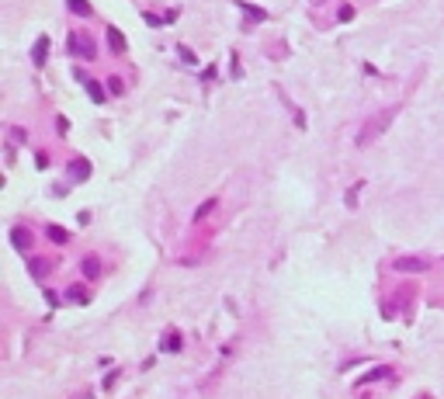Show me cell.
Masks as SVG:
<instances>
[{"label": "cell", "instance_id": "cell-1", "mask_svg": "<svg viewBox=\"0 0 444 399\" xmlns=\"http://www.w3.org/2000/svg\"><path fill=\"white\" fill-rule=\"evenodd\" d=\"M396 111H399V108H386V111L371 115V118L361 125V132H358V146H371V142H375V139H378V136H382V132L389 129V125H392Z\"/></svg>", "mask_w": 444, "mask_h": 399}, {"label": "cell", "instance_id": "cell-2", "mask_svg": "<svg viewBox=\"0 0 444 399\" xmlns=\"http://www.w3.org/2000/svg\"><path fill=\"white\" fill-rule=\"evenodd\" d=\"M396 271H403V274L427 271V260H424V257H399V260H396Z\"/></svg>", "mask_w": 444, "mask_h": 399}, {"label": "cell", "instance_id": "cell-3", "mask_svg": "<svg viewBox=\"0 0 444 399\" xmlns=\"http://www.w3.org/2000/svg\"><path fill=\"white\" fill-rule=\"evenodd\" d=\"M49 45H52V42H49V35H39V39H35V49H32V63H35V66H45Z\"/></svg>", "mask_w": 444, "mask_h": 399}, {"label": "cell", "instance_id": "cell-4", "mask_svg": "<svg viewBox=\"0 0 444 399\" xmlns=\"http://www.w3.org/2000/svg\"><path fill=\"white\" fill-rule=\"evenodd\" d=\"M87 177H91V160L77 157L70 163V180H87Z\"/></svg>", "mask_w": 444, "mask_h": 399}, {"label": "cell", "instance_id": "cell-5", "mask_svg": "<svg viewBox=\"0 0 444 399\" xmlns=\"http://www.w3.org/2000/svg\"><path fill=\"white\" fill-rule=\"evenodd\" d=\"M108 45H111V52H115V56H122V52L129 49V45H125V35H122L118 28H111V24H108Z\"/></svg>", "mask_w": 444, "mask_h": 399}, {"label": "cell", "instance_id": "cell-6", "mask_svg": "<svg viewBox=\"0 0 444 399\" xmlns=\"http://www.w3.org/2000/svg\"><path fill=\"white\" fill-rule=\"evenodd\" d=\"M83 87H87V94H91V101H94V104H104V87H101L97 80L83 77Z\"/></svg>", "mask_w": 444, "mask_h": 399}, {"label": "cell", "instance_id": "cell-7", "mask_svg": "<svg viewBox=\"0 0 444 399\" xmlns=\"http://www.w3.org/2000/svg\"><path fill=\"white\" fill-rule=\"evenodd\" d=\"M80 271H83L87 278H97V274H101V260H97L94 254H91V257H83V260H80Z\"/></svg>", "mask_w": 444, "mask_h": 399}, {"label": "cell", "instance_id": "cell-8", "mask_svg": "<svg viewBox=\"0 0 444 399\" xmlns=\"http://www.w3.org/2000/svg\"><path fill=\"white\" fill-rule=\"evenodd\" d=\"M215 205H219V201H215V198H209V201H201V205H198V208H194V222L209 219V212H212Z\"/></svg>", "mask_w": 444, "mask_h": 399}, {"label": "cell", "instance_id": "cell-9", "mask_svg": "<svg viewBox=\"0 0 444 399\" xmlns=\"http://www.w3.org/2000/svg\"><path fill=\"white\" fill-rule=\"evenodd\" d=\"M45 233H49V239H52V243H70V233H66L63 226H49Z\"/></svg>", "mask_w": 444, "mask_h": 399}, {"label": "cell", "instance_id": "cell-10", "mask_svg": "<svg viewBox=\"0 0 444 399\" xmlns=\"http://www.w3.org/2000/svg\"><path fill=\"white\" fill-rule=\"evenodd\" d=\"M247 14H250V21H268V11H260V7H250V4H243V0H236Z\"/></svg>", "mask_w": 444, "mask_h": 399}, {"label": "cell", "instance_id": "cell-11", "mask_svg": "<svg viewBox=\"0 0 444 399\" xmlns=\"http://www.w3.org/2000/svg\"><path fill=\"white\" fill-rule=\"evenodd\" d=\"M11 236H14V247H18V250H24V247H32V233H24V229H14Z\"/></svg>", "mask_w": 444, "mask_h": 399}, {"label": "cell", "instance_id": "cell-12", "mask_svg": "<svg viewBox=\"0 0 444 399\" xmlns=\"http://www.w3.org/2000/svg\"><path fill=\"white\" fill-rule=\"evenodd\" d=\"M66 7H70L73 14H83V18L91 14V4H87V0H66Z\"/></svg>", "mask_w": 444, "mask_h": 399}, {"label": "cell", "instance_id": "cell-13", "mask_svg": "<svg viewBox=\"0 0 444 399\" xmlns=\"http://www.w3.org/2000/svg\"><path fill=\"white\" fill-rule=\"evenodd\" d=\"M392 379V372H389V368H375V372H368V375H361V382H378V379Z\"/></svg>", "mask_w": 444, "mask_h": 399}, {"label": "cell", "instance_id": "cell-14", "mask_svg": "<svg viewBox=\"0 0 444 399\" xmlns=\"http://www.w3.org/2000/svg\"><path fill=\"white\" fill-rule=\"evenodd\" d=\"M66 295H70L73 302H87V299H91V295H87V288H80V285H77V288H70Z\"/></svg>", "mask_w": 444, "mask_h": 399}, {"label": "cell", "instance_id": "cell-15", "mask_svg": "<svg viewBox=\"0 0 444 399\" xmlns=\"http://www.w3.org/2000/svg\"><path fill=\"white\" fill-rule=\"evenodd\" d=\"M163 347H170V351H181V333H170V337H163Z\"/></svg>", "mask_w": 444, "mask_h": 399}, {"label": "cell", "instance_id": "cell-16", "mask_svg": "<svg viewBox=\"0 0 444 399\" xmlns=\"http://www.w3.org/2000/svg\"><path fill=\"white\" fill-rule=\"evenodd\" d=\"M45 271H49V260H32V274H35V278H42Z\"/></svg>", "mask_w": 444, "mask_h": 399}, {"label": "cell", "instance_id": "cell-17", "mask_svg": "<svg viewBox=\"0 0 444 399\" xmlns=\"http://www.w3.org/2000/svg\"><path fill=\"white\" fill-rule=\"evenodd\" d=\"M177 56H181L184 63H198V56H194V52L188 49V45H177Z\"/></svg>", "mask_w": 444, "mask_h": 399}, {"label": "cell", "instance_id": "cell-18", "mask_svg": "<svg viewBox=\"0 0 444 399\" xmlns=\"http://www.w3.org/2000/svg\"><path fill=\"white\" fill-rule=\"evenodd\" d=\"M358 191H361V180H358V184L347 191V208H354V205H358Z\"/></svg>", "mask_w": 444, "mask_h": 399}, {"label": "cell", "instance_id": "cell-19", "mask_svg": "<svg viewBox=\"0 0 444 399\" xmlns=\"http://www.w3.org/2000/svg\"><path fill=\"white\" fill-rule=\"evenodd\" d=\"M108 90H111V94H122V90H125V83H122L118 77H111V80H108Z\"/></svg>", "mask_w": 444, "mask_h": 399}, {"label": "cell", "instance_id": "cell-20", "mask_svg": "<svg viewBox=\"0 0 444 399\" xmlns=\"http://www.w3.org/2000/svg\"><path fill=\"white\" fill-rule=\"evenodd\" d=\"M337 14H340V21H354V7H350V4H344Z\"/></svg>", "mask_w": 444, "mask_h": 399}, {"label": "cell", "instance_id": "cell-21", "mask_svg": "<svg viewBox=\"0 0 444 399\" xmlns=\"http://www.w3.org/2000/svg\"><path fill=\"white\" fill-rule=\"evenodd\" d=\"M163 21H167V18H156V14H146V24H153V28H160Z\"/></svg>", "mask_w": 444, "mask_h": 399}]
</instances>
